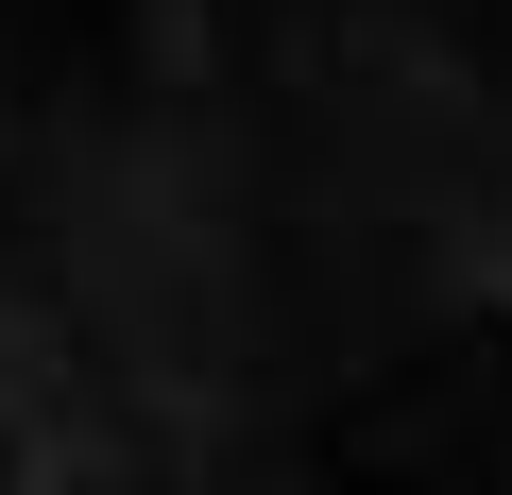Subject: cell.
<instances>
[{
  "label": "cell",
  "mask_w": 512,
  "mask_h": 495,
  "mask_svg": "<svg viewBox=\"0 0 512 495\" xmlns=\"http://www.w3.org/2000/svg\"><path fill=\"white\" fill-rule=\"evenodd\" d=\"M0 495H512V0H0Z\"/></svg>",
  "instance_id": "cell-1"
}]
</instances>
